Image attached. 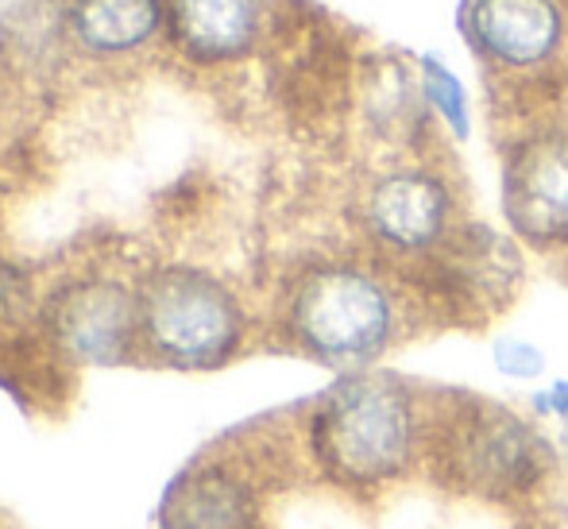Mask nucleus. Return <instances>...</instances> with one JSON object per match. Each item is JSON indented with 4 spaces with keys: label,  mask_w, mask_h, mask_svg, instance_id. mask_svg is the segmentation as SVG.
Returning <instances> with one entry per match:
<instances>
[{
    "label": "nucleus",
    "mask_w": 568,
    "mask_h": 529,
    "mask_svg": "<svg viewBox=\"0 0 568 529\" xmlns=\"http://www.w3.org/2000/svg\"><path fill=\"white\" fill-rule=\"evenodd\" d=\"M310 448L325 476L348 487L403 476L418 448L414 395L390 375H348L317 403Z\"/></svg>",
    "instance_id": "f257e3e1"
},
{
    "label": "nucleus",
    "mask_w": 568,
    "mask_h": 529,
    "mask_svg": "<svg viewBox=\"0 0 568 529\" xmlns=\"http://www.w3.org/2000/svg\"><path fill=\"white\" fill-rule=\"evenodd\" d=\"M286 328L322 364L359 367L395 340L398 309L379 275L356 263H325L306 271L291 291Z\"/></svg>",
    "instance_id": "f03ea898"
},
{
    "label": "nucleus",
    "mask_w": 568,
    "mask_h": 529,
    "mask_svg": "<svg viewBox=\"0 0 568 529\" xmlns=\"http://www.w3.org/2000/svg\"><path fill=\"white\" fill-rule=\"evenodd\" d=\"M135 306L148 352L182 372L221 367L244 340V309L236 294L197 267H159L143 278Z\"/></svg>",
    "instance_id": "7ed1b4c3"
},
{
    "label": "nucleus",
    "mask_w": 568,
    "mask_h": 529,
    "mask_svg": "<svg viewBox=\"0 0 568 529\" xmlns=\"http://www.w3.org/2000/svg\"><path fill=\"white\" fill-rule=\"evenodd\" d=\"M449 471L487 499L523 495L546 471V445L518 414L487 406L468 410L445 440Z\"/></svg>",
    "instance_id": "20e7f679"
},
{
    "label": "nucleus",
    "mask_w": 568,
    "mask_h": 529,
    "mask_svg": "<svg viewBox=\"0 0 568 529\" xmlns=\"http://www.w3.org/2000/svg\"><path fill=\"white\" fill-rule=\"evenodd\" d=\"M51 336L70 359L82 364H120L140 336L135 294L109 278H82L62 286L47 306Z\"/></svg>",
    "instance_id": "39448f33"
},
{
    "label": "nucleus",
    "mask_w": 568,
    "mask_h": 529,
    "mask_svg": "<svg viewBox=\"0 0 568 529\" xmlns=\"http://www.w3.org/2000/svg\"><path fill=\"white\" fill-rule=\"evenodd\" d=\"M503 213L534 244L568 240V132H541L518 143L503 171Z\"/></svg>",
    "instance_id": "423d86ee"
},
{
    "label": "nucleus",
    "mask_w": 568,
    "mask_h": 529,
    "mask_svg": "<svg viewBox=\"0 0 568 529\" xmlns=\"http://www.w3.org/2000/svg\"><path fill=\"white\" fill-rule=\"evenodd\" d=\"M464 31L499 70H541L565 51V0H468Z\"/></svg>",
    "instance_id": "0eeeda50"
},
{
    "label": "nucleus",
    "mask_w": 568,
    "mask_h": 529,
    "mask_svg": "<svg viewBox=\"0 0 568 529\" xmlns=\"http://www.w3.org/2000/svg\"><path fill=\"white\" fill-rule=\"evenodd\" d=\"M367 232L395 255H429L453 221V194L434 171L403 166L367 190Z\"/></svg>",
    "instance_id": "6e6552de"
},
{
    "label": "nucleus",
    "mask_w": 568,
    "mask_h": 529,
    "mask_svg": "<svg viewBox=\"0 0 568 529\" xmlns=\"http://www.w3.org/2000/svg\"><path fill=\"white\" fill-rule=\"evenodd\" d=\"M163 529H263V518L247 479L229 468H197L166 495Z\"/></svg>",
    "instance_id": "1a4fd4ad"
},
{
    "label": "nucleus",
    "mask_w": 568,
    "mask_h": 529,
    "mask_svg": "<svg viewBox=\"0 0 568 529\" xmlns=\"http://www.w3.org/2000/svg\"><path fill=\"white\" fill-rule=\"evenodd\" d=\"M174 43L197 62H229L252 51L260 35L255 0H171L166 8Z\"/></svg>",
    "instance_id": "9d476101"
},
{
    "label": "nucleus",
    "mask_w": 568,
    "mask_h": 529,
    "mask_svg": "<svg viewBox=\"0 0 568 529\" xmlns=\"http://www.w3.org/2000/svg\"><path fill=\"white\" fill-rule=\"evenodd\" d=\"M163 23L159 0H74L70 31L93 54H128Z\"/></svg>",
    "instance_id": "9b49d317"
},
{
    "label": "nucleus",
    "mask_w": 568,
    "mask_h": 529,
    "mask_svg": "<svg viewBox=\"0 0 568 529\" xmlns=\"http://www.w3.org/2000/svg\"><path fill=\"white\" fill-rule=\"evenodd\" d=\"M422 98L429 101V109H434L456 135H468V98H464V85L456 82V74L445 62L422 59Z\"/></svg>",
    "instance_id": "f8f14e48"
},
{
    "label": "nucleus",
    "mask_w": 568,
    "mask_h": 529,
    "mask_svg": "<svg viewBox=\"0 0 568 529\" xmlns=\"http://www.w3.org/2000/svg\"><path fill=\"white\" fill-rule=\"evenodd\" d=\"M495 367L510 379H538L546 372V356L526 340H503L495 348Z\"/></svg>",
    "instance_id": "ddd939ff"
},
{
    "label": "nucleus",
    "mask_w": 568,
    "mask_h": 529,
    "mask_svg": "<svg viewBox=\"0 0 568 529\" xmlns=\"http://www.w3.org/2000/svg\"><path fill=\"white\" fill-rule=\"evenodd\" d=\"M538 410L541 414H557V418H568V383H554L549 390H541Z\"/></svg>",
    "instance_id": "4468645a"
}]
</instances>
